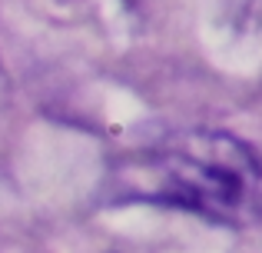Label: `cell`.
Wrapping results in <instances>:
<instances>
[{
  "label": "cell",
  "instance_id": "obj_1",
  "mask_svg": "<svg viewBox=\"0 0 262 253\" xmlns=\"http://www.w3.org/2000/svg\"><path fill=\"white\" fill-rule=\"evenodd\" d=\"M116 200L160 203L223 227L262 220V160L226 130H183L113 170Z\"/></svg>",
  "mask_w": 262,
  "mask_h": 253
}]
</instances>
